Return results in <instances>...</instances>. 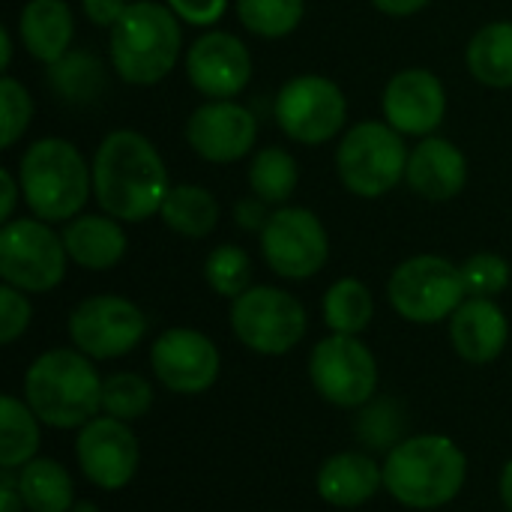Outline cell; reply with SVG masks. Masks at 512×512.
Wrapping results in <instances>:
<instances>
[{
	"label": "cell",
	"instance_id": "obj_18",
	"mask_svg": "<svg viewBox=\"0 0 512 512\" xmlns=\"http://www.w3.org/2000/svg\"><path fill=\"white\" fill-rule=\"evenodd\" d=\"M387 123L402 135L426 138L432 135L447 114V90L432 69L411 66L396 72L381 96Z\"/></svg>",
	"mask_w": 512,
	"mask_h": 512
},
{
	"label": "cell",
	"instance_id": "obj_7",
	"mask_svg": "<svg viewBox=\"0 0 512 512\" xmlns=\"http://www.w3.org/2000/svg\"><path fill=\"white\" fill-rule=\"evenodd\" d=\"M231 330L252 354L282 357L294 351L309 327L303 303L273 285H252L231 300Z\"/></svg>",
	"mask_w": 512,
	"mask_h": 512
},
{
	"label": "cell",
	"instance_id": "obj_20",
	"mask_svg": "<svg viewBox=\"0 0 512 512\" xmlns=\"http://www.w3.org/2000/svg\"><path fill=\"white\" fill-rule=\"evenodd\" d=\"M405 180L426 201H453L468 183V159L453 141L426 135L408 156Z\"/></svg>",
	"mask_w": 512,
	"mask_h": 512
},
{
	"label": "cell",
	"instance_id": "obj_21",
	"mask_svg": "<svg viewBox=\"0 0 512 512\" xmlns=\"http://www.w3.org/2000/svg\"><path fill=\"white\" fill-rule=\"evenodd\" d=\"M321 501L339 510H354L369 504L384 486V468L366 453H336L315 477Z\"/></svg>",
	"mask_w": 512,
	"mask_h": 512
},
{
	"label": "cell",
	"instance_id": "obj_39",
	"mask_svg": "<svg viewBox=\"0 0 512 512\" xmlns=\"http://www.w3.org/2000/svg\"><path fill=\"white\" fill-rule=\"evenodd\" d=\"M234 216H237V225L249 228V231H261L267 225V213H264V201L261 198H246L234 207Z\"/></svg>",
	"mask_w": 512,
	"mask_h": 512
},
{
	"label": "cell",
	"instance_id": "obj_42",
	"mask_svg": "<svg viewBox=\"0 0 512 512\" xmlns=\"http://www.w3.org/2000/svg\"><path fill=\"white\" fill-rule=\"evenodd\" d=\"M432 0H372L375 9H381L384 15H393V18H405V15H414L420 9H426Z\"/></svg>",
	"mask_w": 512,
	"mask_h": 512
},
{
	"label": "cell",
	"instance_id": "obj_38",
	"mask_svg": "<svg viewBox=\"0 0 512 512\" xmlns=\"http://www.w3.org/2000/svg\"><path fill=\"white\" fill-rule=\"evenodd\" d=\"M84 3V15L96 24V27H114L123 12H126V0H81Z\"/></svg>",
	"mask_w": 512,
	"mask_h": 512
},
{
	"label": "cell",
	"instance_id": "obj_2",
	"mask_svg": "<svg viewBox=\"0 0 512 512\" xmlns=\"http://www.w3.org/2000/svg\"><path fill=\"white\" fill-rule=\"evenodd\" d=\"M468 480V459L447 435H414L384 459V489L408 510H438L456 501Z\"/></svg>",
	"mask_w": 512,
	"mask_h": 512
},
{
	"label": "cell",
	"instance_id": "obj_25",
	"mask_svg": "<svg viewBox=\"0 0 512 512\" xmlns=\"http://www.w3.org/2000/svg\"><path fill=\"white\" fill-rule=\"evenodd\" d=\"M159 219L174 234L189 237V240H201V237L213 234V228L219 225V201L204 186L180 183V186L168 189L162 210H159Z\"/></svg>",
	"mask_w": 512,
	"mask_h": 512
},
{
	"label": "cell",
	"instance_id": "obj_44",
	"mask_svg": "<svg viewBox=\"0 0 512 512\" xmlns=\"http://www.w3.org/2000/svg\"><path fill=\"white\" fill-rule=\"evenodd\" d=\"M0 63H3V69H9V63H12V33H9V27H0Z\"/></svg>",
	"mask_w": 512,
	"mask_h": 512
},
{
	"label": "cell",
	"instance_id": "obj_28",
	"mask_svg": "<svg viewBox=\"0 0 512 512\" xmlns=\"http://www.w3.org/2000/svg\"><path fill=\"white\" fill-rule=\"evenodd\" d=\"M372 315H375V300H372V291L360 279L345 276V279H339V282H333L327 288V294H324V324L333 333L360 336L372 324Z\"/></svg>",
	"mask_w": 512,
	"mask_h": 512
},
{
	"label": "cell",
	"instance_id": "obj_41",
	"mask_svg": "<svg viewBox=\"0 0 512 512\" xmlns=\"http://www.w3.org/2000/svg\"><path fill=\"white\" fill-rule=\"evenodd\" d=\"M15 471L3 468V480H0V512H24V501H21V492H18V483L12 477Z\"/></svg>",
	"mask_w": 512,
	"mask_h": 512
},
{
	"label": "cell",
	"instance_id": "obj_29",
	"mask_svg": "<svg viewBox=\"0 0 512 512\" xmlns=\"http://www.w3.org/2000/svg\"><path fill=\"white\" fill-rule=\"evenodd\" d=\"M297 180H300L297 162L282 147H264V150H258L255 159H252V165H249V189L264 204H285L294 195Z\"/></svg>",
	"mask_w": 512,
	"mask_h": 512
},
{
	"label": "cell",
	"instance_id": "obj_35",
	"mask_svg": "<svg viewBox=\"0 0 512 512\" xmlns=\"http://www.w3.org/2000/svg\"><path fill=\"white\" fill-rule=\"evenodd\" d=\"M0 111H3V144L0 147H12L30 126L33 117V99L27 93V87L21 81H15L12 75H3L0 81Z\"/></svg>",
	"mask_w": 512,
	"mask_h": 512
},
{
	"label": "cell",
	"instance_id": "obj_37",
	"mask_svg": "<svg viewBox=\"0 0 512 512\" xmlns=\"http://www.w3.org/2000/svg\"><path fill=\"white\" fill-rule=\"evenodd\" d=\"M165 3L180 21H186L192 27H210L228 9V0H165Z\"/></svg>",
	"mask_w": 512,
	"mask_h": 512
},
{
	"label": "cell",
	"instance_id": "obj_5",
	"mask_svg": "<svg viewBox=\"0 0 512 512\" xmlns=\"http://www.w3.org/2000/svg\"><path fill=\"white\" fill-rule=\"evenodd\" d=\"M183 48L180 18L168 3L135 0L126 6L123 18L111 27L108 54L114 72L126 84L150 87L159 84L177 63Z\"/></svg>",
	"mask_w": 512,
	"mask_h": 512
},
{
	"label": "cell",
	"instance_id": "obj_9",
	"mask_svg": "<svg viewBox=\"0 0 512 512\" xmlns=\"http://www.w3.org/2000/svg\"><path fill=\"white\" fill-rule=\"evenodd\" d=\"M63 237L42 219H9L0 231V276L24 294L54 291L66 276Z\"/></svg>",
	"mask_w": 512,
	"mask_h": 512
},
{
	"label": "cell",
	"instance_id": "obj_10",
	"mask_svg": "<svg viewBox=\"0 0 512 512\" xmlns=\"http://www.w3.org/2000/svg\"><path fill=\"white\" fill-rule=\"evenodd\" d=\"M276 123L297 144H327L348 120V99L327 75H297L276 93Z\"/></svg>",
	"mask_w": 512,
	"mask_h": 512
},
{
	"label": "cell",
	"instance_id": "obj_17",
	"mask_svg": "<svg viewBox=\"0 0 512 512\" xmlns=\"http://www.w3.org/2000/svg\"><path fill=\"white\" fill-rule=\"evenodd\" d=\"M186 78L207 99H234L252 78V54L234 33L207 30L186 51Z\"/></svg>",
	"mask_w": 512,
	"mask_h": 512
},
{
	"label": "cell",
	"instance_id": "obj_23",
	"mask_svg": "<svg viewBox=\"0 0 512 512\" xmlns=\"http://www.w3.org/2000/svg\"><path fill=\"white\" fill-rule=\"evenodd\" d=\"M18 33L24 48L48 66L69 57L75 39V18L66 0H27L18 18Z\"/></svg>",
	"mask_w": 512,
	"mask_h": 512
},
{
	"label": "cell",
	"instance_id": "obj_32",
	"mask_svg": "<svg viewBox=\"0 0 512 512\" xmlns=\"http://www.w3.org/2000/svg\"><path fill=\"white\" fill-rule=\"evenodd\" d=\"M153 408V387L135 372H117L102 381V414L132 423Z\"/></svg>",
	"mask_w": 512,
	"mask_h": 512
},
{
	"label": "cell",
	"instance_id": "obj_19",
	"mask_svg": "<svg viewBox=\"0 0 512 512\" xmlns=\"http://www.w3.org/2000/svg\"><path fill=\"white\" fill-rule=\"evenodd\" d=\"M450 342L465 363H492L510 342V321L495 300L468 297L450 315Z\"/></svg>",
	"mask_w": 512,
	"mask_h": 512
},
{
	"label": "cell",
	"instance_id": "obj_40",
	"mask_svg": "<svg viewBox=\"0 0 512 512\" xmlns=\"http://www.w3.org/2000/svg\"><path fill=\"white\" fill-rule=\"evenodd\" d=\"M0 183H3V207H0V219H3V222H9V219H12V213H15V204H18V198H24V192H21V180H15V174H12L9 168H3V171H0Z\"/></svg>",
	"mask_w": 512,
	"mask_h": 512
},
{
	"label": "cell",
	"instance_id": "obj_11",
	"mask_svg": "<svg viewBox=\"0 0 512 512\" xmlns=\"http://www.w3.org/2000/svg\"><path fill=\"white\" fill-rule=\"evenodd\" d=\"M309 378L324 402L336 408H363L378 393V360L360 336L333 333L315 345Z\"/></svg>",
	"mask_w": 512,
	"mask_h": 512
},
{
	"label": "cell",
	"instance_id": "obj_6",
	"mask_svg": "<svg viewBox=\"0 0 512 512\" xmlns=\"http://www.w3.org/2000/svg\"><path fill=\"white\" fill-rule=\"evenodd\" d=\"M408 147L402 132L384 120H360L345 132L336 150L342 186L357 198H381L393 192L408 171Z\"/></svg>",
	"mask_w": 512,
	"mask_h": 512
},
{
	"label": "cell",
	"instance_id": "obj_43",
	"mask_svg": "<svg viewBox=\"0 0 512 512\" xmlns=\"http://www.w3.org/2000/svg\"><path fill=\"white\" fill-rule=\"evenodd\" d=\"M501 504L504 510L512 512V459L504 465V474H501Z\"/></svg>",
	"mask_w": 512,
	"mask_h": 512
},
{
	"label": "cell",
	"instance_id": "obj_26",
	"mask_svg": "<svg viewBox=\"0 0 512 512\" xmlns=\"http://www.w3.org/2000/svg\"><path fill=\"white\" fill-rule=\"evenodd\" d=\"M18 492L27 512H69L75 504V486L69 471L57 459H33L18 468Z\"/></svg>",
	"mask_w": 512,
	"mask_h": 512
},
{
	"label": "cell",
	"instance_id": "obj_14",
	"mask_svg": "<svg viewBox=\"0 0 512 512\" xmlns=\"http://www.w3.org/2000/svg\"><path fill=\"white\" fill-rule=\"evenodd\" d=\"M75 459L90 486L102 492H120L138 474L141 444L138 435L129 429V423L105 414V417H93L87 426L78 429Z\"/></svg>",
	"mask_w": 512,
	"mask_h": 512
},
{
	"label": "cell",
	"instance_id": "obj_36",
	"mask_svg": "<svg viewBox=\"0 0 512 512\" xmlns=\"http://www.w3.org/2000/svg\"><path fill=\"white\" fill-rule=\"evenodd\" d=\"M30 318H33V306H30L27 294L3 282V288H0V342L12 345L15 339H21L30 327Z\"/></svg>",
	"mask_w": 512,
	"mask_h": 512
},
{
	"label": "cell",
	"instance_id": "obj_4",
	"mask_svg": "<svg viewBox=\"0 0 512 512\" xmlns=\"http://www.w3.org/2000/svg\"><path fill=\"white\" fill-rule=\"evenodd\" d=\"M18 180L24 204L48 225L75 219L93 195V168L66 138L33 141L18 162Z\"/></svg>",
	"mask_w": 512,
	"mask_h": 512
},
{
	"label": "cell",
	"instance_id": "obj_22",
	"mask_svg": "<svg viewBox=\"0 0 512 512\" xmlns=\"http://www.w3.org/2000/svg\"><path fill=\"white\" fill-rule=\"evenodd\" d=\"M63 246L69 261L84 270H111L126 255V231L123 222L102 213H78L63 228Z\"/></svg>",
	"mask_w": 512,
	"mask_h": 512
},
{
	"label": "cell",
	"instance_id": "obj_3",
	"mask_svg": "<svg viewBox=\"0 0 512 512\" xmlns=\"http://www.w3.org/2000/svg\"><path fill=\"white\" fill-rule=\"evenodd\" d=\"M24 402L51 429H81L102 411V378L78 348H54L30 363Z\"/></svg>",
	"mask_w": 512,
	"mask_h": 512
},
{
	"label": "cell",
	"instance_id": "obj_24",
	"mask_svg": "<svg viewBox=\"0 0 512 512\" xmlns=\"http://www.w3.org/2000/svg\"><path fill=\"white\" fill-rule=\"evenodd\" d=\"M468 72L495 90L512 87V21H492L480 27L465 51Z\"/></svg>",
	"mask_w": 512,
	"mask_h": 512
},
{
	"label": "cell",
	"instance_id": "obj_34",
	"mask_svg": "<svg viewBox=\"0 0 512 512\" xmlns=\"http://www.w3.org/2000/svg\"><path fill=\"white\" fill-rule=\"evenodd\" d=\"M459 270H462V282H465L468 297L495 300L510 285V264L504 255H495V252H477V255L465 258L459 264Z\"/></svg>",
	"mask_w": 512,
	"mask_h": 512
},
{
	"label": "cell",
	"instance_id": "obj_45",
	"mask_svg": "<svg viewBox=\"0 0 512 512\" xmlns=\"http://www.w3.org/2000/svg\"><path fill=\"white\" fill-rule=\"evenodd\" d=\"M69 512H99V507H96L93 501H75Z\"/></svg>",
	"mask_w": 512,
	"mask_h": 512
},
{
	"label": "cell",
	"instance_id": "obj_15",
	"mask_svg": "<svg viewBox=\"0 0 512 512\" xmlns=\"http://www.w3.org/2000/svg\"><path fill=\"white\" fill-rule=\"evenodd\" d=\"M156 381L177 396H201L219 381L222 357L210 336L192 327L165 330L150 348Z\"/></svg>",
	"mask_w": 512,
	"mask_h": 512
},
{
	"label": "cell",
	"instance_id": "obj_31",
	"mask_svg": "<svg viewBox=\"0 0 512 512\" xmlns=\"http://www.w3.org/2000/svg\"><path fill=\"white\" fill-rule=\"evenodd\" d=\"M204 279H207L213 294L237 300L240 294H246L252 288V258L240 246L222 243L207 255Z\"/></svg>",
	"mask_w": 512,
	"mask_h": 512
},
{
	"label": "cell",
	"instance_id": "obj_12",
	"mask_svg": "<svg viewBox=\"0 0 512 512\" xmlns=\"http://www.w3.org/2000/svg\"><path fill=\"white\" fill-rule=\"evenodd\" d=\"M261 255L276 276L303 282L324 270L330 258V237L312 210L279 207L261 228Z\"/></svg>",
	"mask_w": 512,
	"mask_h": 512
},
{
	"label": "cell",
	"instance_id": "obj_1",
	"mask_svg": "<svg viewBox=\"0 0 512 512\" xmlns=\"http://www.w3.org/2000/svg\"><path fill=\"white\" fill-rule=\"evenodd\" d=\"M93 198L117 222H147L159 216L171 189L168 168L153 141L135 129H114L93 153Z\"/></svg>",
	"mask_w": 512,
	"mask_h": 512
},
{
	"label": "cell",
	"instance_id": "obj_33",
	"mask_svg": "<svg viewBox=\"0 0 512 512\" xmlns=\"http://www.w3.org/2000/svg\"><path fill=\"white\" fill-rule=\"evenodd\" d=\"M405 417H402V411H399V405L396 402H390V399H381V402H369V405H363V411H360V417H357V423H354V432H357V438L369 447V450H378V453H390L396 444H402L405 438H402V423Z\"/></svg>",
	"mask_w": 512,
	"mask_h": 512
},
{
	"label": "cell",
	"instance_id": "obj_27",
	"mask_svg": "<svg viewBox=\"0 0 512 512\" xmlns=\"http://www.w3.org/2000/svg\"><path fill=\"white\" fill-rule=\"evenodd\" d=\"M39 417L27 402L0 396V468L18 471L36 459L39 450Z\"/></svg>",
	"mask_w": 512,
	"mask_h": 512
},
{
	"label": "cell",
	"instance_id": "obj_8",
	"mask_svg": "<svg viewBox=\"0 0 512 512\" xmlns=\"http://www.w3.org/2000/svg\"><path fill=\"white\" fill-rule=\"evenodd\" d=\"M390 306L411 324H438L468 300L462 270L441 255H414L402 261L387 285Z\"/></svg>",
	"mask_w": 512,
	"mask_h": 512
},
{
	"label": "cell",
	"instance_id": "obj_16",
	"mask_svg": "<svg viewBox=\"0 0 512 512\" xmlns=\"http://www.w3.org/2000/svg\"><path fill=\"white\" fill-rule=\"evenodd\" d=\"M258 141L255 114L234 99H207L186 120V144L216 165L240 162Z\"/></svg>",
	"mask_w": 512,
	"mask_h": 512
},
{
	"label": "cell",
	"instance_id": "obj_13",
	"mask_svg": "<svg viewBox=\"0 0 512 512\" xmlns=\"http://www.w3.org/2000/svg\"><path fill=\"white\" fill-rule=\"evenodd\" d=\"M147 333L144 312L117 294L81 300L69 315V339L90 360H117L132 354Z\"/></svg>",
	"mask_w": 512,
	"mask_h": 512
},
{
	"label": "cell",
	"instance_id": "obj_30",
	"mask_svg": "<svg viewBox=\"0 0 512 512\" xmlns=\"http://www.w3.org/2000/svg\"><path fill=\"white\" fill-rule=\"evenodd\" d=\"M243 27L264 39H282L294 33L306 15V0H237Z\"/></svg>",
	"mask_w": 512,
	"mask_h": 512
}]
</instances>
